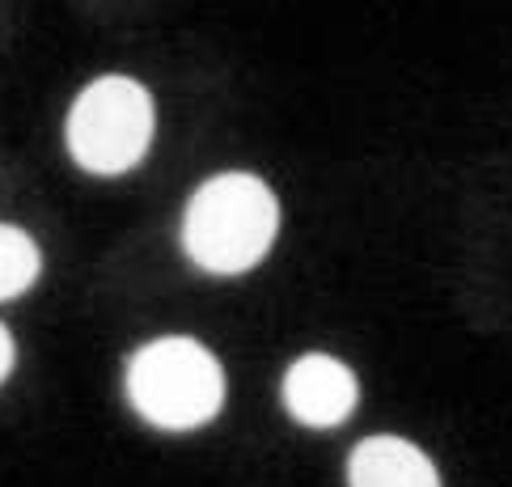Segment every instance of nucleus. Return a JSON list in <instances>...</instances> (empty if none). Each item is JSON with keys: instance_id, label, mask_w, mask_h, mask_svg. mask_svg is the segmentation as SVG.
<instances>
[{"instance_id": "obj_5", "label": "nucleus", "mask_w": 512, "mask_h": 487, "mask_svg": "<svg viewBox=\"0 0 512 487\" xmlns=\"http://www.w3.org/2000/svg\"><path fill=\"white\" fill-rule=\"evenodd\" d=\"M352 487H441L436 466L419 445L402 437H369L352 449L347 462Z\"/></svg>"}, {"instance_id": "obj_7", "label": "nucleus", "mask_w": 512, "mask_h": 487, "mask_svg": "<svg viewBox=\"0 0 512 487\" xmlns=\"http://www.w3.org/2000/svg\"><path fill=\"white\" fill-rule=\"evenodd\" d=\"M13 360H17V344H13V335H9V327L0 322V382L13 373Z\"/></svg>"}, {"instance_id": "obj_2", "label": "nucleus", "mask_w": 512, "mask_h": 487, "mask_svg": "<svg viewBox=\"0 0 512 487\" xmlns=\"http://www.w3.org/2000/svg\"><path fill=\"white\" fill-rule=\"evenodd\" d=\"M127 399L149 424L187 432L208 424L225 403V369L204 344L166 335L144 344L127 365Z\"/></svg>"}, {"instance_id": "obj_4", "label": "nucleus", "mask_w": 512, "mask_h": 487, "mask_svg": "<svg viewBox=\"0 0 512 487\" xmlns=\"http://www.w3.org/2000/svg\"><path fill=\"white\" fill-rule=\"evenodd\" d=\"M360 399L356 373L326 352H305L284 373V407L309 428H335Z\"/></svg>"}, {"instance_id": "obj_1", "label": "nucleus", "mask_w": 512, "mask_h": 487, "mask_svg": "<svg viewBox=\"0 0 512 487\" xmlns=\"http://www.w3.org/2000/svg\"><path fill=\"white\" fill-rule=\"evenodd\" d=\"M280 229V204L254 174H216L191 195L182 216L187 255L216 276H237L259 263Z\"/></svg>"}, {"instance_id": "obj_3", "label": "nucleus", "mask_w": 512, "mask_h": 487, "mask_svg": "<svg viewBox=\"0 0 512 487\" xmlns=\"http://www.w3.org/2000/svg\"><path fill=\"white\" fill-rule=\"evenodd\" d=\"M68 153L89 174H123L153 144V98L132 77L89 81L68 111Z\"/></svg>"}, {"instance_id": "obj_6", "label": "nucleus", "mask_w": 512, "mask_h": 487, "mask_svg": "<svg viewBox=\"0 0 512 487\" xmlns=\"http://www.w3.org/2000/svg\"><path fill=\"white\" fill-rule=\"evenodd\" d=\"M39 272H43V255L30 233L17 225H0V301L22 297L39 280Z\"/></svg>"}]
</instances>
